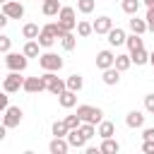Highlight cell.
<instances>
[{
	"label": "cell",
	"mask_w": 154,
	"mask_h": 154,
	"mask_svg": "<svg viewBox=\"0 0 154 154\" xmlns=\"http://www.w3.org/2000/svg\"><path fill=\"white\" fill-rule=\"evenodd\" d=\"M77 116H79L82 123H91V125H99V123L103 120V111L96 108V106H89V103L77 106Z\"/></svg>",
	"instance_id": "6da1fadb"
},
{
	"label": "cell",
	"mask_w": 154,
	"mask_h": 154,
	"mask_svg": "<svg viewBox=\"0 0 154 154\" xmlns=\"http://www.w3.org/2000/svg\"><path fill=\"white\" fill-rule=\"evenodd\" d=\"M38 65H41V70L58 72V70H63V58H60L58 53L46 51V53H41V55H38Z\"/></svg>",
	"instance_id": "7a4b0ae2"
},
{
	"label": "cell",
	"mask_w": 154,
	"mask_h": 154,
	"mask_svg": "<svg viewBox=\"0 0 154 154\" xmlns=\"http://www.w3.org/2000/svg\"><path fill=\"white\" fill-rule=\"evenodd\" d=\"M5 65H7L10 70H14V72H24V70H26V65H29V58H26L24 53L7 51V53H5Z\"/></svg>",
	"instance_id": "3957f363"
},
{
	"label": "cell",
	"mask_w": 154,
	"mask_h": 154,
	"mask_svg": "<svg viewBox=\"0 0 154 154\" xmlns=\"http://www.w3.org/2000/svg\"><path fill=\"white\" fill-rule=\"evenodd\" d=\"M41 79H43V84H46V91H51V94H60V91H65V79H60L55 72H48V70H43V75H41Z\"/></svg>",
	"instance_id": "277c9868"
},
{
	"label": "cell",
	"mask_w": 154,
	"mask_h": 154,
	"mask_svg": "<svg viewBox=\"0 0 154 154\" xmlns=\"http://www.w3.org/2000/svg\"><path fill=\"white\" fill-rule=\"evenodd\" d=\"M58 24L65 29V31H72L75 26H77V19H75V7H63L60 5V10H58Z\"/></svg>",
	"instance_id": "5b68a950"
},
{
	"label": "cell",
	"mask_w": 154,
	"mask_h": 154,
	"mask_svg": "<svg viewBox=\"0 0 154 154\" xmlns=\"http://www.w3.org/2000/svg\"><path fill=\"white\" fill-rule=\"evenodd\" d=\"M22 108L19 106H7L5 111H2V125L10 130V128H19V123H22Z\"/></svg>",
	"instance_id": "8992f818"
},
{
	"label": "cell",
	"mask_w": 154,
	"mask_h": 154,
	"mask_svg": "<svg viewBox=\"0 0 154 154\" xmlns=\"http://www.w3.org/2000/svg\"><path fill=\"white\" fill-rule=\"evenodd\" d=\"M22 84H24V77H22V72H14V70H10V75L2 79V91H7V94H14V91H19V89H22Z\"/></svg>",
	"instance_id": "52a82bcc"
},
{
	"label": "cell",
	"mask_w": 154,
	"mask_h": 154,
	"mask_svg": "<svg viewBox=\"0 0 154 154\" xmlns=\"http://www.w3.org/2000/svg\"><path fill=\"white\" fill-rule=\"evenodd\" d=\"M2 12L7 14V19H22L24 17V5L19 0H7V2H2Z\"/></svg>",
	"instance_id": "ba28073f"
},
{
	"label": "cell",
	"mask_w": 154,
	"mask_h": 154,
	"mask_svg": "<svg viewBox=\"0 0 154 154\" xmlns=\"http://www.w3.org/2000/svg\"><path fill=\"white\" fill-rule=\"evenodd\" d=\"M65 140H67V144H70V147H75V149H84V147H87V137L79 132V128H72V130H67Z\"/></svg>",
	"instance_id": "9c48e42d"
},
{
	"label": "cell",
	"mask_w": 154,
	"mask_h": 154,
	"mask_svg": "<svg viewBox=\"0 0 154 154\" xmlns=\"http://www.w3.org/2000/svg\"><path fill=\"white\" fill-rule=\"evenodd\" d=\"M36 41H38V46H41V48H51V46L55 43V36H53V29H51V24L41 26V31H38Z\"/></svg>",
	"instance_id": "30bf717a"
},
{
	"label": "cell",
	"mask_w": 154,
	"mask_h": 154,
	"mask_svg": "<svg viewBox=\"0 0 154 154\" xmlns=\"http://www.w3.org/2000/svg\"><path fill=\"white\" fill-rule=\"evenodd\" d=\"M22 89H24L26 94H38V91H43V89H46V84H43V79H41V77H24Z\"/></svg>",
	"instance_id": "8fae6325"
},
{
	"label": "cell",
	"mask_w": 154,
	"mask_h": 154,
	"mask_svg": "<svg viewBox=\"0 0 154 154\" xmlns=\"http://www.w3.org/2000/svg\"><path fill=\"white\" fill-rule=\"evenodd\" d=\"M111 26H113V19H111L108 14H101L99 19L91 22V31H94V34H108Z\"/></svg>",
	"instance_id": "7c38bea8"
},
{
	"label": "cell",
	"mask_w": 154,
	"mask_h": 154,
	"mask_svg": "<svg viewBox=\"0 0 154 154\" xmlns=\"http://www.w3.org/2000/svg\"><path fill=\"white\" fill-rule=\"evenodd\" d=\"M113 58H116V53H113L111 48H103V51H99V53H96V67H99V70H106V67H111V65H113Z\"/></svg>",
	"instance_id": "4fadbf2b"
},
{
	"label": "cell",
	"mask_w": 154,
	"mask_h": 154,
	"mask_svg": "<svg viewBox=\"0 0 154 154\" xmlns=\"http://www.w3.org/2000/svg\"><path fill=\"white\" fill-rule=\"evenodd\" d=\"M125 125L132 128V130L144 128V113H142V111H130V113L125 116Z\"/></svg>",
	"instance_id": "5bb4252c"
},
{
	"label": "cell",
	"mask_w": 154,
	"mask_h": 154,
	"mask_svg": "<svg viewBox=\"0 0 154 154\" xmlns=\"http://www.w3.org/2000/svg\"><path fill=\"white\" fill-rule=\"evenodd\" d=\"M106 36H108V43H111V46H123V43H125V36H128V34H125V31H123L120 26H111Z\"/></svg>",
	"instance_id": "9a60e30c"
},
{
	"label": "cell",
	"mask_w": 154,
	"mask_h": 154,
	"mask_svg": "<svg viewBox=\"0 0 154 154\" xmlns=\"http://www.w3.org/2000/svg\"><path fill=\"white\" fill-rule=\"evenodd\" d=\"M58 103H60L63 108H72V106H77V91H70V89L60 91V94H58Z\"/></svg>",
	"instance_id": "2e32d148"
},
{
	"label": "cell",
	"mask_w": 154,
	"mask_h": 154,
	"mask_svg": "<svg viewBox=\"0 0 154 154\" xmlns=\"http://www.w3.org/2000/svg\"><path fill=\"white\" fill-rule=\"evenodd\" d=\"M101 79H103V84H108V87H113V84H118L120 82V72L111 65V67H106V70H101Z\"/></svg>",
	"instance_id": "e0dca14e"
},
{
	"label": "cell",
	"mask_w": 154,
	"mask_h": 154,
	"mask_svg": "<svg viewBox=\"0 0 154 154\" xmlns=\"http://www.w3.org/2000/svg\"><path fill=\"white\" fill-rule=\"evenodd\" d=\"M67 149H70V144H67L65 137H53L51 144H48V152H51V154H65Z\"/></svg>",
	"instance_id": "ac0fdd59"
},
{
	"label": "cell",
	"mask_w": 154,
	"mask_h": 154,
	"mask_svg": "<svg viewBox=\"0 0 154 154\" xmlns=\"http://www.w3.org/2000/svg\"><path fill=\"white\" fill-rule=\"evenodd\" d=\"M96 135H99L101 140H106V137H113V135H116V125H113L111 120H101V123L96 125Z\"/></svg>",
	"instance_id": "d6986e66"
},
{
	"label": "cell",
	"mask_w": 154,
	"mask_h": 154,
	"mask_svg": "<svg viewBox=\"0 0 154 154\" xmlns=\"http://www.w3.org/2000/svg\"><path fill=\"white\" fill-rule=\"evenodd\" d=\"M130 65H132V60H130V55H128V53H118V55L113 58V67H116L118 72L130 70Z\"/></svg>",
	"instance_id": "ffe728a7"
},
{
	"label": "cell",
	"mask_w": 154,
	"mask_h": 154,
	"mask_svg": "<svg viewBox=\"0 0 154 154\" xmlns=\"http://www.w3.org/2000/svg\"><path fill=\"white\" fill-rule=\"evenodd\" d=\"M82 87H84V77L79 72H75V75H70L65 79V89H70V91H79Z\"/></svg>",
	"instance_id": "44dd1931"
},
{
	"label": "cell",
	"mask_w": 154,
	"mask_h": 154,
	"mask_svg": "<svg viewBox=\"0 0 154 154\" xmlns=\"http://www.w3.org/2000/svg\"><path fill=\"white\" fill-rule=\"evenodd\" d=\"M38 41L36 38H26V43H24V48H22V53L26 55V58H38L41 53H38Z\"/></svg>",
	"instance_id": "7402d4cb"
},
{
	"label": "cell",
	"mask_w": 154,
	"mask_h": 154,
	"mask_svg": "<svg viewBox=\"0 0 154 154\" xmlns=\"http://www.w3.org/2000/svg\"><path fill=\"white\" fill-rule=\"evenodd\" d=\"M130 60H132L135 65H147V63H149V53L144 51V46H142V48H135V51H130Z\"/></svg>",
	"instance_id": "603a6c76"
},
{
	"label": "cell",
	"mask_w": 154,
	"mask_h": 154,
	"mask_svg": "<svg viewBox=\"0 0 154 154\" xmlns=\"http://www.w3.org/2000/svg\"><path fill=\"white\" fill-rule=\"evenodd\" d=\"M99 152H103V154H118V152H120V144H118L113 137H106V140H101Z\"/></svg>",
	"instance_id": "cb8c5ba5"
},
{
	"label": "cell",
	"mask_w": 154,
	"mask_h": 154,
	"mask_svg": "<svg viewBox=\"0 0 154 154\" xmlns=\"http://www.w3.org/2000/svg\"><path fill=\"white\" fill-rule=\"evenodd\" d=\"M58 10H60V0H43V5H41V12L46 17H55Z\"/></svg>",
	"instance_id": "d4e9b609"
},
{
	"label": "cell",
	"mask_w": 154,
	"mask_h": 154,
	"mask_svg": "<svg viewBox=\"0 0 154 154\" xmlns=\"http://www.w3.org/2000/svg\"><path fill=\"white\" fill-rule=\"evenodd\" d=\"M60 46H63V51H75V46H77V36L72 34V31H65L60 38Z\"/></svg>",
	"instance_id": "484cf974"
},
{
	"label": "cell",
	"mask_w": 154,
	"mask_h": 154,
	"mask_svg": "<svg viewBox=\"0 0 154 154\" xmlns=\"http://www.w3.org/2000/svg\"><path fill=\"white\" fill-rule=\"evenodd\" d=\"M128 24H130V31H132V34H140V36H142V34L147 31V22H144V19H137V14H132V19H130Z\"/></svg>",
	"instance_id": "4316f807"
},
{
	"label": "cell",
	"mask_w": 154,
	"mask_h": 154,
	"mask_svg": "<svg viewBox=\"0 0 154 154\" xmlns=\"http://www.w3.org/2000/svg\"><path fill=\"white\" fill-rule=\"evenodd\" d=\"M125 46H128V51H135V48H142L144 41L140 34H130V36H125Z\"/></svg>",
	"instance_id": "83f0119b"
},
{
	"label": "cell",
	"mask_w": 154,
	"mask_h": 154,
	"mask_svg": "<svg viewBox=\"0 0 154 154\" xmlns=\"http://www.w3.org/2000/svg\"><path fill=\"white\" fill-rule=\"evenodd\" d=\"M120 7H123V12L125 14H137V10H140V0H120Z\"/></svg>",
	"instance_id": "f1b7e54d"
},
{
	"label": "cell",
	"mask_w": 154,
	"mask_h": 154,
	"mask_svg": "<svg viewBox=\"0 0 154 154\" xmlns=\"http://www.w3.org/2000/svg\"><path fill=\"white\" fill-rule=\"evenodd\" d=\"M38 31H41V29H38V24H34V22H29V24L22 26V36H24V38H36Z\"/></svg>",
	"instance_id": "f546056e"
},
{
	"label": "cell",
	"mask_w": 154,
	"mask_h": 154,
	"mask_svg": "<svg viewBox=\"0 0 154 154\" xmlns=\"http://www.w3.org/2000/svg\"><path fill=\"white\" fill-rule=\"evenodd\" d=\"M75 29H77V36H82V38H87L89 34H94V31H91V24H89V22H84V19H79Z\"/></svg>",
	"instance_id": "4dcf8cb0"
},
{
	"label": "cell",
	"mask_w": 154,
	"mask_h": 154,
	"mask_svg": "<svg viewBox=\"0 0 154 154\" xmlns=\"http://www.w3.org/2000/svg\"><path fill=\"white\" fill-rule=\"evenodd\" d=\"M94 7H96V0H77V10H79L82 14L94 12Z\"/></svg>",
	"instance_id": "1f68e13d"
},
{
	"label": "cell",
	"mask_w": 154,
	"mask_h": 154,
	"mask_svg": "<svg viewBox=\"0 0 154 154\" xmlns=\"http://www.w3.org/2000/svg\"><path fill=\"white\" fill-rule=\"evenodd\" d=\"M51 132H53V137H65V135H67V125H65L63 120H55L53 128H51Z\"/></svg>",
	"instance_id": "d6a6232c"
},
{
	"label": "cell",
	"mask_w": 154,
	"mask_h": 154,
	"mask_svg": "<svg viewBox=\"0 0 154 154\" xmlns=\"http://www.w3.org/2000/svg\"><path fill=\"white\" fill-rule=\"evenodd\" d=\"M79 132H82L87 140H91V137L96 135V125H91V123H79Z\"/></svg>",
	"instance_id": "836d02e7"
},
{
	"label": "cell",
	"mask_w": 154,
	"mask_h": 154,
	"mask_svg": "<svg viewBox=\"0 0 154 154\" xmlns=\"http://www.w3.org/2000/svg\"><path fill=\"white\" fill-rule=\"evenodd\" d=\"M63 123L67 125V130H72V128H79V123H82V120H79V116H77V113H72V116H65V118H63Z\"/></svg>",
	"instance_id": "e575fe53"
},
{
	"label": "cell",
	"mask_w": 154,
	"mask_h": 154,
	"mask_svg": "<svg viewBox=\"0 0 154 154\" xmlns=\"http://www.w3.org/2000/svg\"><path fill=\"white\" fill-rule=\"evenodd\" d=\"M7 51H12V38L0 34V53H7Z\"/></svg>",
	"instance_id": "d590c367"
},
{
	"label": "cell",
	"mask_w": 154,
	"mask_h": 154,
	"mask_svg": "<svg viewBox=\"0 0 154 154\" xmlns=\"http://www.w3.org/2000/svg\"><path fill=\"white\" fill-rule=\"evenodd\" d=\"M144 111L147 113H154V94H147L144 96Z\"/></svg>",
	"instance_id": "8d00e7d4"
},
{
	"label": "cell",
	"mask_w": 154,
	"mask_h": 154,
	"mask_svg": "<svg viewBox=\"0 0 154 154\" xmlns=\"http://www.w3.org/2000/svg\"><path fill=\"white\" fill-rule=\"evenodd\" d=\"M7 106H10V96H7V91H0V116Z\"/></svg>",
	"instance_id": "74e56055"
},
{
	"label": "cell",
	"mask_w": 154,
	"mask_h": 154,
	"mask_svg": "<svg viewBox=\"0 0 154 154\" xmlns=\"http://www.w3.org/2000/svg\"><path fill=\"white\" fill-rule=\"evenodd\" d=\"M51 29H53V36H55V38H60V36L65 34V29H63L58 22H51Z\"/></svg>",
	"instance_id": "f35d334b"
},
{
	"label": "cell",
	"mask_w": 154,
	"mask_h": 154,
	"mask_svg": "<svg viewBox=\"0 0 154 154\" xmlns=\"http://www.w3.org/2000/svg\"><path fill=\"white\" fill-rule=\"evenodd\" d=\"M142 152L144 154H154V140H144L142 142Z\"/></svg>",
	"instance_id": "ab89813d"
},
{
	"label": "cell",
	"mask_w": 154,
	"mask_h": 154,
	"mask_svg": "<svg viewBox=\"0 0 154 154\" xmlns=\"http://www.w3.org/2000/svg\"><path fill=\"white\" fill-rule=\"evenodd\" d=\"M142 140H154V128H144L142 130Z\"/></svg>",
	"instance_id": "60d3db41"
},
{
	"label": "cell",
	"mask_w": 154,
	"mask_h": 154,
	"mask_svg": "<svg viewBox=\"0 0 154 154\" xmlns=\"http://www.w3.org/2000/svg\"><path fill=\"white\" fill-rule=\"evenodd\" d=\"M7 22H10V19H7V14L0 10V29H5V26H7Z\"/></svg>",
	"instance_id": "b9f144b4"
},
{
	"label": "cell",
	"mask_w": 154,
	"mask_h": 154,
	"mask_svg": "<svg viewBox=\"0 0 154 154\" xmlns=\"http://www.w3.org/2000/svg\"><path fill=\"white\" fill-rule=\"evenodd\" d=\"M5 137H7V128H5V125H2V123H0V142H2V140H5Z\"/></svg>",
	"instance_id": "7bdbcfd3"
},
{
	"label": "cell",
	"mask_w": 154,
	"mask_h": 154,
	"mask_svg": "<svg viewBox=\"0 0 154 154\" xmlns=\"http://www.w3.org/2000/svg\"><path fill=\"white\" fill-rule=\"evenodd\" d=\"M147 31H152V34H154V19H149V22H147Z\"/></svg>",
	"instance_id": "ee69618b"
},
{
	"label": "cell",
	"mask_w": 154,
	"mask_h": 154,
	"mask_svg": "<svg viewBox=\"0 0 154 154\" xmlns=\"http://www.w3.org/2000/svg\"><path fill=\"white\" fill-rule=\"evenodd\" d=\"M142 2H144L147 7H154V0H142Z\"/></svg>",
	"instance_id": "f6af8a7d"
},
{
	"label": "cell",
	"mask_w": 154,
	"mask_h": 154,
	"mask_svg": "<svg viewBox=\"0 0 154 154\" xmlns=\"http://www.w3.org/2000/svg\"><path fill=\"white\" fill-rule=\"evenodd\" d=\"M149 63H152V65H154V51H152V53H149Z\"/></svg>",
	"instance_id": "bcb514c9"
},
{
	"label": "cell",
	"mask_w": 154,
	"mask_h": 154,
	"mask_svg": "<svg viewBox=\"0 0 154 154\" xmlns=\"http://www.w3.org/2000/svg\"><path fill=\"white\" fill-rule=\"evenodd\" d=\"M2 2H7V0H0V5H2Z\"/></svg>",
	"instance_id": "7dc6e473"
},
{
	"label": "cell",
	"mask_w": 154,
	"mask_h": 154,
	"mask_svg": "<svg viewBox=\"0 0 154 154\" xmlns=\"http://www.w3.org/2000/svg\"><path fill=\"white\" fill-rule=\"evenodd\" d=\"M113 2H120V0H113Z\"/></svg>",
	"instance_id": "c3c4849f"
},
{
	"label": "cell",
	"mask_w": 154,
	"mask_h": 154,
	"mask_svg": "<svg viewBox=\"0 0 154 154\" xmlns=\"http://www.w3.org/2000/svg\"><path fill=\"white\" fill-rule=\"evenodd\" d=\"M41 2H43V0H41Z\"/></svg>",
	"instance_id": "681fc988"
},
{
	"label": "cell",
	"mask_w": 154,
	"mask_h": 154,
	"mask_svg": "<svg viewBox=\"0 0 154 154\" xmlns=\"http://www.w3.org/2000/svg\"><path fill=\"white\" fill-rule=\"evenodd\" d=\"M0 55H2V53H0Z\"/></svg>",
	"instance_id": "f907efd6"
},
{
	"label": "cell",
	"mask_w": 154,
	"mask_h": 154,
	"mask_svg": "<svg viewBox=\"0 0 154 154\" xmlns=\"http://www.w3.org/2000/svg\"><path fill=\"white\" fill-rule=\"evenodd\" d=\"M19 2H22V0H19Z\"/></svg>",
	"instance_id": "816d5d0a"
}]
</instances>
